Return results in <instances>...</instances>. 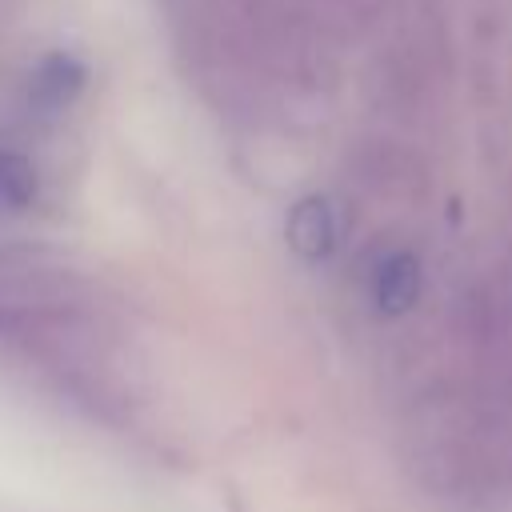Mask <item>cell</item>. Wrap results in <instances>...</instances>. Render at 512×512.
<instances>
[{
    "label": "cell",
    "mask_w": 512,
    "mask_h": 512,
    "mask_svg": "<svg viewBox=\"0 0 512 512\" xmlns=\"http://www.w3.org/2000/svg\"><path fill=\"white\" fill-rule=\"evenodd\" d=\"M288 244L300 256H308V260H320V256L332 252V244H336V216H332L328 200L308 196V200H300L292 208V216H288Z\"/></svg>",
    "instance_id": "3957f363"
},
{
    "label": "cell",
    "mask_w": 512,
    "mask_h": 512,
    "mask_svg": "<svg viewBox=\"0 0 512 512\" xmlns=\"http://www.w3.org/2000/svg\"><path fill=\"white\" fill-rule=\"evenodd\" d=\"M80 88H84V64H80L76 56H68V52H52V56H44L40 68L32 72L28 100H32L44 116H52V112H64V108L76 100Z\"/></svg>",
    "instance_id": "6da1fadb"
},
{
    "label": "cell",
    "mask_w": 512,
    "mask_h": 512,
    "mask_svg": "<svg viewBox=\"0 0 512 512\" xmlns=\"http://www.w3.org/2000/svg\"><path fill=\"white\" fill-rule=\"evenodd\" d=\"M36 200V168L20 152H0V208L24 212Z\"/></svg>",
    "instance_id": "277c9868"
},
{
    "label": "cell",
    "mask_w": 512,
    "mask_h": 512,
    "mask_svg": "<svg viewBox=\"0 0 512 512\" xmlns=\"http://www.w3.org/2000/svg\"><path fill=\"white\" fill-rule=\"evenodd\" d=\"M420 296V264L412 252H392L372 272V300L384 316H400Z\"/></svg>",
    "instance_id": "7a4b0ae2"
}]
</instances>
